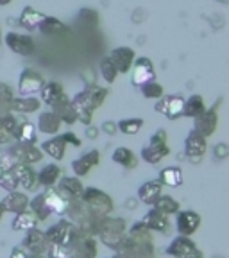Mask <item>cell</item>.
I'll return each mask as SVG.
<instances>
[{
  "mask_svg": "<svg viewBox=\"0 0 229 258\" xmlns=\"http://www.w3.org/2000/svg\"><path fill=\"white\" fill-rule=\"evenodd\" d=\"M64 214L68 215V221H72L73 224L81 221L83 217L90 214V210L86 208V205L81 201V198H72L66 201V206H64Z\"/></svg>",
  "mask_w": 229,
  "mask_h": 258,
  "instance_id": "cell-30",
  "label": "cell"
},
{
  "mask_svg": "<svg viewBox=\"0 0 229 258\" xmlns=\"http://www.w3.org/2000/svg\"><path fill=\"white\" fill-rule=\"evenodd\" d=\"M149 144H152V145H167L169 144V135H167L165 129H158L156 133L150 137Z\"/></svg>",
  "mask_w": 229,
  "mask_h": 258,
  "instance_id": "cell-49",
  "label": "cell"
},
{
  "mask_svg": "<svg viewBox=\"0 0 229 258\" xmlns=\"http://www.w3.org/2000/svg\"><path fill=\"white\" fill-rule=\"evenodd\" d=\"M152 206L156 210H160V212H163L165 215H176L179 212V208H181L177 199H174L172 196H163V194L154 201Z\"/></svg>",
  "mask_w": 229,
  "mask_h": 258,
  "instance_id": "cell-39",
  "label": "cell"
},
{
  "mask_svg": "<svg viewBox=\"0 0 229 258\" xmlns=\"http://www.w3.org/2000/svg\"><path fill=\"white\" fill-rule=\"evenodd\" d=\"M61 137H63V140L66 142V145L72 144L73 147H81V145H83V142H81V138L77 137L75 133H72V131H68V133H63V135H61Z\"/></svg>",
  "mask_w": 229,
  "mask_h": 258,
  "instance_id": "cell-50",
  "label": "cell"
},
{
  "mask_svg": "<svg viewBox=\"0 0 229 258\" xmlns=\"http://www.w3.org/2000/svg\"><path fill=\"white\" fill-rule=\"evenodd\" d=\"M38 219L34 217V214H32L31 210H25V212H22V214H16V217L13 219L11 222V228L15 231H27L31 230V228H36L38 226Z\"/></svg>",
  "mask_w": 229,
  "mask_h": 258,
  "instance_id": "cell-34",
  "label": "cell"
},
{
  "mask_svg": "<svg viewBox=\"0 0 229 258\" xmlns=\"http://www.w3.org/2000/svg\"><path fill=\"white\" fill-rule=\"evenodd\" d=\"M36 129L38 131H41V133L54 137V135L59 133L61 120L57 118V115L54 111H43L40 117H38V127Z\"/></svg>",
  "mask_w": 229,
  "mask_h": 258,
  "instance_id": "cell-24",
  "label": "cell"
},
{
  "mask_svg": "<svg viewBox=\"0 0 229 258\" xmlns=\"http://www.w3.org/2000/svg\"><path fill=\"white\" fill-rule=\"evenodd\" d=\"M11 99H13V92L8 85H2L0 83V113L6 115L9 113V104H11Z\"/></svg>",
  "mask_w": 229,
  "mask_h": 258,
  "instance_id": "cell-46",
  "label": "cell"
},
{
  "mask_svg": "<svg viewBox=\"0 0 229 258\" xmlns=\"http://www.w3.org/2000/svg\"><path fill=\"white\" fill-rule=\"evenodd\" d=\"M141 93H143L145 99H154V101H158L161 95H165V90H163V86L160 85V83H156V81H149V83H145V85L140 86Z\"/></svg>",
  "mask_w": 229,
  "mask_h": 258,
  "instance_id": "cell-44",
  "label": "cell"
},
{
  "mask_svg": "<svg viewBox=\"0 0 229 258\" xmlns=\"http://www.w3.org/2000/svg\"><path fill=\"white\" fill-rule=\"evenodd\" d=\"M61 167H57L56 163H48L43 169L38 172V185L45 186V188H52L61 177Z\"/></svg>",
  "mask_w": 229,
  "mask_h": 258,
  "instance_id": "cell-28",
  "label": "cell"
},
{
  "mask_svg": "<svg viewBox=\"0 0 229 258\" xmlns=\"http://www.w3.org/2000/svg\"><path fill=\"white\" fill-rule=\"evenodd\" d=\"M206 140H208V138H204L201 133H197L195 129H192L185 140V154L192 161L202 160L206 149H208V142Z\"/></svg>",
  "mask_w": 229,
  "mask_h": 258,
  "instance_id": "cell-13",
  "label": "cell"
},
{
  "mask_svg": "<svg viewBox=\"0 0 229 258\" xmlns=\"http://www.w3.org/2000/svg\"><path fill=\"white\" fill-rule=\"evenodd\" d=\"M161 190H163V183L160 179H150V181L143 183V185L138 188V199H140L143 205H154L158 198L161 196Z\"/></svg>",
  "mask_w": 229,
  "mask_h": 258,
  "instance_id": "cell-23",
  "label": "cell"
},
{
  "mask_svg": "<svg viewBox=\"0 0 229 258\" xmlns=\"http://www.w3.org/2000/svg\"><path fill=\"white\" fill-rule=\"evenodd\" d=\"M160 181L165 186H181L183 185V170L179 167H165L160 174Z\"/></svg>",
  "mask_w": 229,
  "mask_h": 258,
  "instance_id": "cell-36",
  "label": "cell"
},
{
  "mask_svg": "<svg viewBox=\"0 0 229 258\" xmlns=\"http://www.w3.org/2000/svg\"><path fill=\"white\" fill-rule=\"evenodd\" d=\"M113 258H115V256H113Z\"/></svg>",
  "mask_w": 229,
  "mask_h": 258,
  "instance_id": "cell-59",
  "label": "cell"
},
{
  "mask_svg": "<svg viewBox=\"0 0 229 258\" xmlns=\"http://www.w3.org/2000/svg\"><path fill=\"white\" fill-rule=\"evenodd\" d=\"M4 41L13 52L18 54V56H31V54H34V48H36L34 40L31 36L18 34V32H8Z\"/></svg>",
  "mask_w": 229,
  "mask_h": 258,
  "instance_id": "cell-12",
  "label": "cell"
},
{
  "mask_svg": "<svg viewBox=\"0 0 229 258\" xmlns=\"http://www.w3.org/2000/svg\"><path fill=\"white\" fill-rule=\"evenodd\" d=\"M109 57H111L113 64H115V69L118 70V74H127L129 70H131V67H133L134 59H136V54H134L133 48L118 47V48H113Z\"/></svg>",
  "mask_w": 229,
  "mask_h": 258,
  "instance_id": "cell-16",
  "label": "cell"
},
{
  "mask_svg": "<svg viewBox=\"0 0 229 258\" xmlns=\"http://www.w3.org/2000/svg\"><path fill=\"white\" fill-rule=\"evenodd\" d=\"M141 222H143V224L147 226L150 231H158V233H167V230L170 228L169 215H165L163 212L156 210L154 206L149 210V212H147V214L143 215Z\"/></svg>",
  "mask_w": 229,
  "mask_h": 258,
  "instance_id": "cell-17",
  "label": "cell"
},
{
  "mask_svg": "<svg viewBox=\"0 0 229 258\" xmlns=\"http://www.w3.org/2000/svg\"><path fill=\"white\" fill-rule=\"evenodd\" d=\"M20 124L22 122L18 120V118L15 117V115H11V113H6V115H0V125L8 131L9 135H11V138L18 137V129H20Z\"/></svg>",
  "mask_w": 229,
  "mask_h": 258,
  "instance_id": "cell-42",
  "label": "cell"
},
{
  "mask_svg": "<svg viewBox=\"0 0 229 258\" xmlns=\"http://www.w3.org/2000/svg\"><path fill=\"white\" fill-rule=\"evenodd\" d=\"M56 185H57V192H59L66 201L72 198H79L83 188H85L83 181H81L77 176H63V177H59V181H57Z\"/></svg>",
  "mask_w": 229,
  "mask_h": 258,
  "instance_id": "cell-18",
  "label": "cell"
},
{
  "mask_svg": "<svg viewBox=\"0 0 229 258\" xmlns=\"http://www.w3.org/2000/svg\"><path fill=\"white\" fill-rule=\"evenodd\" d=\"M143 127V118H122L117 122V129L124 135H136Z\"/></svg>",
  "mask_w": 229,
  "mask_h": 258,
  "instance_id": "cell-41",
  "label": "cell"
},
{
  "mask_svg": "<svg viewBox=\"0 0 229 258\" xmlns=\"http://www.w3.org/2000/svg\"><path fill=\"white\" fill-rule=\"evenodd\" d=\"M38 31L41 34H45V36H57V34H64V32L68 31V27L63 22L57 20V18H54V16H45L41 24L38 25Z\"/></svg>",
  "mask_w": 229,
  "mask_h": 258,
  "instance_id": "cell-32",
  "label": "cell"
},
{
  "mask_svg": "<svg viewBox=\"0 0 229 258\" xmlns=\"http://www.w3.org/2000/svg\"><path fill=\"white\" fill-rule=\"evenodd\" d=\"M181 258H204V253H202L199 247H195V249L190 251L188 254H185V256H181Z\"/></svg>",
  "mask_w": 229,
  "mask_h": 258,
  "instance_id": "cell-54",
  "label": "cell"
},
{
  "mask_svg": "<svg viewBox=\"0 0 229 258\" xmlns=\"http://www.w3.org/2000/svg\"><path fill=\"white\" fill-rule=\"evenodd\" d=\"M18 176H16L15 169H9L6 172H0V188L8 190V192H15L18 188Z\"/></svg>",
  "mask_w": 229,
  "mask_h": 258,
  "instance_id": "cell-43",
  "label": "cell"
},
{
  "mask_svg": "<svg viewBox=\"0 0 229 258\" xmlns=\"http://www.w3.org/2000/svg\"><path fill=\"white\" fill-rule=\"evenodd\" d=\"M215 156L220 158V160H224V158L227 156V145H225V144H218L217 147H215Z\"/></svg>",
  "mask_w": 229,
  "mask_h": 258,
  "instance_id": "cell-52",
  "label": "cell"
},
{
  "mask_svg": "<svg viewBox=\"0 0 229 258\" xmlns=\"http://www.w3.org/2000/svg\"><path fill=\"white\" fill-rule=\"evenodd\" d=\"M193 129L197 131V133H201L204 138L211 137V135L217 131V125H218V111H217V106H213V108H206V111L202 113V115H199V117L193 118Z\"/></svg>",
  "mask_w": 229,
  "mask_h": 258,
  "instance_id": "cell-11",
  "label": "cell"
},
{
  "mask_svg": "<svg viewBox=\"0 0 229 258\" xmlns=\"http://www.w3.org/2000/svg\"><path fill=\"white\" fill-rule=\"evenodd\" d=\"M201 228V215L193 210H179L176 214V230L179 235L192 237Z\"/></svg>",
  "mask_w": 229,
  "mask_h": 258,
  "instance_id": "cell-8",
  "label": "cell"
},
{
  "mask_svg": "<svg viewBox=\"0 0 229 258\" xmlns=\"http://www.w3.org/2000/svg\"><path fill=\"white\" fill-rule=\"evenodd\" d=\"M101 76L104 77V81L108 83V85H113L115 83V79H117L118 76V70L115 69V64H113L111 57H104V59L101 61Z\"/></svg>",
  "mask_w": 229,
  "mask_h": 258,
  "instance_id": "cell-45",
  "label": "cell"
},
{
  "mask_svg": "<svg viewBox=\"0 0 229 258\" xmlns=\"http://www.w3.org/2000/svg\"><path fill=\"white\" fill-rule=\"evenodd\" d=\"M141 158H143L145 163H150V165H156V163H160L161 160L165 156H169L170 154V149L169 145H152L149 144L147 147H143L141 149Z\"/></svg>",
  "mask_w": 229,
  "mask_h": 258,
  "instance_id": "cell-29",
  "label": "cell"
},
{
  "mask_svg": "<svg viewBox=\"0 0 229 258\" xmlns=\"http://www.w3.org/2000/svg\"><path fill=\"white\" fill-rule=\"evenodd\" d=\"M9 153L18 160V163H38V161L43 158V151L40 147H36L34 144H22V142H16L9 147Z\"/></svg>",
  "mask_w": 229,
  "mask_h": 258,
  "instance_id": "cell-9",
  "label": "cell"
},
{
  "mask_svg": "<svg viewBox=\"0 0 229 258\" xmlns=\"http://www.w3.org/2000/svg\"><path fill=\"white\" fill-rule=\"evenodd\" d=\"M45 196V203H47L48 210L52 212V214H63L64 212V206H66V199L57 192L56 188H47V192H43Z\"/></svg>",
  "mask_w": 229,
  "mask_h": 258,
  "instance_id": "cell-35",
  "label": "cell"
},
{
  "mask_svg": "<svg viewBox=\"0 0 229 258\" xmlns=\"http://www.w3.org/2000/svg\"><path fill=\"white\" fill-rule=\"evenodd\" d=\"M45 235H47L50 244L68 247L70 244H72L73 238L79 235V230H77V226L73 224L72 221H68V219H61V221H57L56 224L50 226L48 230H45Z\"/></svg>",
  "mask_w": 229,
  "mask_h": 258,
  "instance_id": "cell-4",
  "label": "cell"
},
{
  "mask_svg": "<svg viewBox=\"0 0 229 258\" xmlns=\"http://www.w3.org/2000/svg\"><path fill=\"white\" fill-rule=\"evenodd\" d=\"M16 165H18V160L9 153V149L4 151V153H0V172H6V170H9V169H15Z\"/></svg>",
  "mask_w": 229,
  "mask_h": 258,
  "instance_id": "cell-47",
  "label": "cell"
},
{
  "mask_svg": "<svg viewBox=\"0 0 229 258\" xmlns=\"http://www.w3.org/2000/svg\"><path fill=\"white\" fill-rule=\"evenodd\" d=\"M41 106V101H38L36 97H13L11 104H9V111L15 113H34L38 111Z\"/></svg>",
  "mask_w": 229,
  "mask_h": 258,
  "instance_id": "cell-27",
  "label": "cell"
},
{
  "mask_svg": "<svg viewBox=\"0 0 229 258\" xmlns=\"http://www.w3.org/2000/svg\"><path fill=\"white\" fill-rule=\"evenodd\" d=\"M206 111V104H204V99L202 95H190L188 99H185V108H183V117H188V118H195L199 115Z\"/></svg>",
  "mask_w": 229,
  "mask_h": 258,
  "instance_id": "cell-33",
  "label": "cell"
},
{
  "mask_svg": "<svg viewBox=\"0 0 229 258\" xmlns=\"http://www.w3.org/2000/svg\"><path fill=\"white\" fill-rule=\"evenodd\" d=\"M43 153H47L48 156H52L54 160H63L64 158V151H66V142L63 140L61 135H54L52 138H48L41 144L40 147Z\"/></svg>",
  "mask_w": 229,
  "mask_h": 258,
  "instance_id": "cell-26",
  "label": "cell"
},
{
  "mask_svg": "<svg viewBox=\"0 0 229 258\" xmlns=\"http://www.w3.org/2000/svg\"><path fill=\"white\" fill-rule=\"evenodd\" d=\"M79 198L86 205V208L90 210V214L93 215H109L115 208L113 199L106 192L95 188V186H85Z\"/></svg>",
  "mask_w": 229,
  "mask_h": 258,
  "instance_id": "cell-2",
  "label": "cell"
},
{
  "mask_svg": "<svg viewBox=\"0 0 229 258\" xmlns=\"http://www.w3.org/2000/svg\"><path fill=\"white\" fill-rule=\"evenodd\" d=\"M45 85L43 77L32 69H25L20 74V79H18V92L22 97H31L34 93H38L41 90V86Z\"/></svg>",
  "mask_w": 229,
  "mask_h": 258,
  "instance_id": "cell-10",
  "label": "cell"
},
{
  "mask_svg": "<svg viewBox=\"0 0 229 258\" xmlns=\"http://www.w3.org/2000/svg\"><path fill=\"white\" fill-rule=\"evenodd\" d=\"M133 76H131V81H133L134 86H141L145 83H149V81H154V64L149 57H138L134 59L133 63Z\"/></svg>",
  "mask_w": 229,
  "mask_h": 258,
  "instance_id": "cell-14",
  "label": "cell"
},
{
  "mask_svg": "<svg viewBox=\"0 0 229 258\" xmlns=\"http://www.w3.org/2000/svg\"><path fill=\"white\" fill-rule=\"evenodd\" d=\"M29 210H31L32 214H34V217H36L38 221H47V219L52 215V212L48 210L47 203H45V196H43V194H38L36 198L29 201Z\"/></svg>",
  "mask_w": 229,
  "mask_h": 258,
  "instance_id": "cell-37",
  "label": "cell"
},
{
  "mask_svg": "<svg viewBox=\"0 0 229 258\" xmlns=\"http://www.w3.org/2000/svg\"><path fill=\"white\" fill-rule=\"evenodd\" d=\"M185 99L181 95H161L154 104V109L161 115H165L169 120H177L183 117Z\"/></svg>",
  "mask_w": 229,
  "mask_h": 258,
  "instance_id": "cell-5",
  "label": "cell"
},
{
  "mask_svg": "<svg viewBox=\"0 0 229 258\" xmlns=\"http://www.w3.org/2000/svg\"><path fill=\"white\" fill-rule=\"evenodd\" d=\"M16 176H18V185L25 190H36L38 188V172L32 169V165L27 163H18L15 167Z\"/></svg>",
  "mask_w": 229,
  "mask_h": 258,
  "instance_id": "cell-21",
  "label": "cell"
},
{
  "mask_svg": "<svg viewBox=\"0 0 229 258\" xmlns=\"http://www.w3.org/2000/svg\"><path fill=\"white\" fill-rule=\"evenodd\" d=\"M22 247L29 254H47L50 242H48L45 231L38 230V228H31V230H27L24 240H22Z\"/></svg>",
  "mask_w": 229,
  "mask_h": 258,
  "instance_id": "cell-6",
  "label": "cell"
},
{
  "mask_svg": "<svg viewBox=\"0 0 229 258\" xmlns=\"http://www.w3.org/2000/svg\"><path fill=\"white\" fill-rule=\"evenodd\" d=\"M102 129H104V133H108V135H115L118 131L117 124H113V122H104V124H102Z\"/></svg>",
  "mask_w": 229,
  "mask_h": 258,
  "instance_id": "cell-53",
  "label": "cell"
},
{
  "mask_svg": "<svg viewBox=\"0 0 229 258\" xmlns=\"http://www.w3.org/2000/svg\"><path fill=\"white\" fill-rule=\"evenodd\" d=\"M108 90L101 88V86H85V90H81L79 93L70 99L73 108L77 109H88V111H95L97 108H101L104 104L106 97H108Z\"/></svg>",
  "mask_w": 229,
  "mask_h": 258,
  "instance_id": "cell-3",
  "label": "cell"
},
{
  "mask_svg": "<svg viewBox=\"0 0 229 258\" xmlns=\"http://www.w3.org/2000/svg\"><path fill=\"white\" fill-rule=\"evenodd\" d=\"M125 235H127V222H125V219L109 217V215H104V217H102L99 237H101L102 244H106L109 249L117 251L118 247L122 246Z\"/></svg>",
  "mask_w": 229,
  "mask_h": 258,
  "instance_id": "cell-1",
  "label": "cell"
},
{
  "mask_svg": "<svg viewBox=\"0 0 229 258\" xmlns=\"http://www.w3.org/2000/svg\"><path fill=\"white\" fill-rule=\"evenodd\" d=\"M11 0H0V6H8Z\"/></svg>",
  "mask_w": 229,
  "mask_h": 258,
  "instance_id": "cell-58",
  "label": "cell"
},
{
  "mask_svg": "<svg viewBox=\"0 0 229 258\" xmlns=\"http://www.w3.org/2000/svg\"><path fill=\"white\" fill-rule=\"evenodd\" d=\"M9 140H11V135H9L8 131L0 125V144H8Z\"/></svg>",
  "mask_w": 229,
  "mask_h": 258,
  "instance_id": "cell-55",
  "label": "cell"
},
{
  "mask_svg": "<svg viewBox=\"0 0 229 258\" xmlns=\"http://www.w3.org/2000/svg\"><path fill=\"white\" fill-rule=\"evenodd\" d=\"M29 258H47V254H29Z\"/></svg>",
  "mask_w": 229,
  "mask_h": 258,
  "instance_id": "cell-57",
  "label": "cell"
},
{
  "mask_svg": "<svg viewBox=\"0 0 229 258\" xmlns=\"http://www.w3.org/2000/svg\"><path fill=\"white\" fill-rule=\"evenodd\" d=\"M40 93H41V101H43L47 106H50V108L66 95L63 90V85H59V83H56V81H52V83H45V85L41 86Z\"/></svg>",
  "mask_w": 229,
  "mask_h": 258,
  "instance_id": "cell-25",
  "label": "cell"
},
{
  "mask_svg": "<svg viewBox=\"0 0 229 258\" xmlns=\"http://www.w3.org/2000/svg\"><path fill=\"white\" fill-rule=\"evenodd\" d=\"M4 214H6V210H4V206H2V203H0V221H2V217H4Z\"/></svg>",
  "mask_w": 229,
  "mask_h": 258,
  "instance_id": "cell-56",
  "label": "cell"
},
{
  "mask_svg": "<svg viewBox=\"0 0 229 258\" xmlns=\"http://www.w3.org/2000/svg\"><path fill=\"white\" fill-rule=\"evenodd\" d=\"M52 111L57 115V118L61 120V124H66V125H73L77 122V113L75 108H73L72 101H70L68 97L64 95L59 102L52 106Z\"/></svg>",
  "mask_w": 229,
  "mask_h": 258,
  "instance_id": "cell-20",
  "label": "cell"
},
{
  "mask_svg": "<svg viewBox=\"0 0 229 258\" xmlns=\"http://www.w3.org/2000/svg\"><path fill=\"white\" fill-rule=\"evenodd\" d=\"M97 165H101V153L97 149H92L72 161V170L75 172L77 177H83V176H88L90 170Z\"/></svg>",
  "mask_w": 229,
  "mask_h": 258,
  "instance_id": "cell-15",
  "label": "cell"
},
{
  "mask_svg": "<svg viewBox=\"0 0 229 258\" xmlns=\"http://www.w3.org/2000/svg\"><path fill=\"white\" fill-rule=\"evenodd\" d=\"M9 258H29V253L22 246H18V247H15V249L11 251Z\"/></svg>",
  "mask_w": 229,
  "mask_h": 258,
  "instance_id": "cell-51",
  "label": "cell"
},
{
  "mask_svg": "<svg viewBox=\"0 0 229 258\" xmlns=\"http://www.w3.org/2000/svg\"><path fill=\"white\" fill-rule=\"evenodd\" d=\"M195 242L192 240L190 237H185V235H179V237H176L172 242L169 244V247L165 249V253L169 254V256H174V258H181L185 256V254H188L190 251L195 249Z\"/></svg>",
  "mask_w": 229,
  "mask_h": 258,
  "instance_id": "cell-22",
  "label": "cell"
},
{
  "mask_svg": "<svg viewBox=\"0 0 229 258\" xmlns=\"http://www.w3.org/2000/svg\"><path fill=\"white\" fill-rule=\"evenodd\" d=\"M47 258H73V256L66 247L50 244V247H48V251H47Z\"/></svg>",
  "mask_w": 229,
  "mask_h": 258,
  "instance_id": "cell-48",
  "label": "cell"
},
{
  "mask_svg": "<svg viewBox=\"0 0 229 258\" xmlns=\"http://www.w3.org/2000/svg\"><path fill=\"white\" fill-rule=\"evenodd\" d=\"M66 249L72 253L73 258H97V254H99L95 237H86L83 233L77 235Z\"/></svg>",
  "mask_w": 229,
  "mask_h": 258,
  "instance_id": "cell-7",
  "label": "cell"
},
{
  "mask_svg": "<svg viewBox=\"0 0 229 258\" xmlns=\"http://www.w3.org/2000/svg\"><path fill=\"white\" fill-rule=\"evenodd\" d=\"M0 203H2L6 212H11V214H15V215L22 214V212H25V210L29 208V198L25 196V194L18 192V190L8 192V196H6Z\"/></svg>",
  "mask_w": 229,
  "mask_h": 258,
  "instance_id": "cell-19",
  "label": "cell"
},
{
  "mask_svg": "<svg viewBox=\"0 0 229 258\" xmlns=\"http://www.w3.org/2000/svg\"><path fill=\"white\" fill-rule=\"evenodd\" d=\"M111 158H113L115 163H118L120 167H124L125 170H133L138 167L136 154H134L131 149H127V147H117Z\"/></svg>",
  "mask_w": 229,
  "mask_h": 258,
  "instance_id": "cell-31",
  "label": "cell"
},
{
  "mask_svg": "<svg viewBox=\"0 0 229 258\" xmlns=\"http://www.w3.org/2000/svg\"><path fill=\"white\" fill-rule=\"evenodd\" d=\"M16 142H22V144H36V125L32 124V122H22L20 129H18Z\"/></svg>",
  "mask_w": 229,
  "mask_h": 258,
  "instance_id": "cell-40",
  "label": "cell"
},
{
  "mask_svg": "<svg viewBox=\"0 0 229 258\" xmlns=\"http://www.w3.org/2000/svg\"><path fill=\"white\" fill-rule=\"evenodd\" d=\"M45 16H47V15L36 11L34 8H25L24 11H22V15H20V24L24 25L25 29L32 31V29H38V25L41 24V20H43Z\"/></svg>",
  "mask_w": 229,
  "mask_h": 258,
  "instance_id": "cell-38",
  "label": "cell"
}]
</instances>
